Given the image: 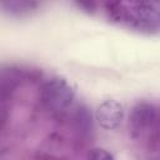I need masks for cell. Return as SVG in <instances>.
Wrapping results in <instances>:
<instances>
[{"mask_svg":"<svg viewBox=\"0 0 160 160\" xmlns=\"http://www.w3.org/2000/svg\"><path fill=\"white\" fill-rule=\"evenodd\" d=\"M118 19L146 31L160 30V1L110 4Z\"/></svg>","mask_w":160,"mask_h":160,"instance_id":"obj_1","label":"cell"},{"mask_svg":"<svg viewBox=\"0 0 160 160\" xmlns=\"http://www.w3.org/2000/svg\"><path fill=\"white\" fill-rule=\"evenodd\" d=\"M74 98L75 89L61 76L51 78L41 88V101L44 106L52 112L66 110L71 105Z\"/></svg>","mask_w":160,"mask_h":160,"instance_id":"obj_2","label":"cell"},{"mask_svg":"<svg viewBox=\"0 0 160 160\" xmlns=\"http://www.w3.org/2000/svg\"><path fill=\"white\" fill-rule=\"evenodd\" d=\"M96 120L98 124L105 130L116 129L124 118V106L118 100H105L96 109Z\"/></svg>","mask_w":160,"mask_h":160,"instance_id":"obj_3","label":"cell"},{"mask_svg":"<svg viewBox=\"0 0 160 160\" xmlns=\"http://www.w3.org/2000/svg\"><path fill=\"white\" fill-rule=\"evenodd\" d=\"M156 119L155 108L148 102L136 104L129 115V126L134 135H140L154 124Z\"/></svg>","mask_w":160,"mask_h":160,"instance_id":"obj_4","label":"cell"},{"mask_svg":"<svg viewBox=\"0 0 160 160\" xmlns=\"http://www.w3.org/2000/svg\"><path fill=\"white\" fill-rule=\"evenodd\" d=\"M86 160H114L112 155L106 151L105 149H101V148H95L92 149L89 154H88V158Z\"/></svg>","mask_w":160,"mask_h":160,"instance_id":"obj_5","label":"cell"},{"mask_svg":"<svg viewBox=\"0 0 160 160\" xmlns=\"http://www.w3.org/2000/svg\"><path fill=\"white\" fill-rule=\"evenodd\" d=\"M39 160H60L58 158H54V156H49V155H45V156H40Z\"/></svg>","mask_w":160,"mask_h":160,"instance_id":"obj_6","label":"cell"}]
</instances>
